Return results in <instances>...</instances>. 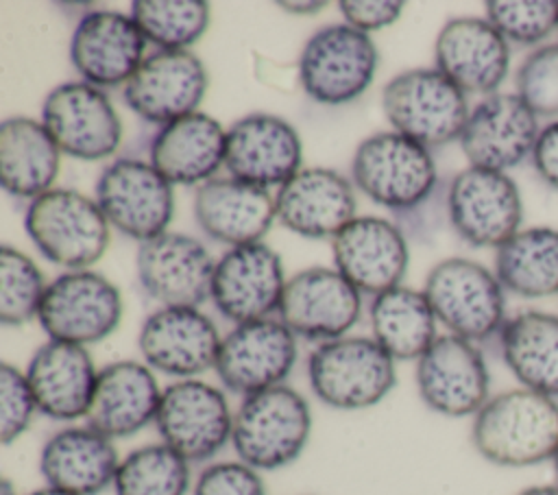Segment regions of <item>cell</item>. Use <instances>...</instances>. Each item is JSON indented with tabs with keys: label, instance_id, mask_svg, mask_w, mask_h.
I'll list each match as a JSON object with an SVG mask.
<instances>
[{
	"label": "cell",
	"instance_id": "cell-2",
	"mask_svg": "<svg viewBox=\"0 0 558 495\" xmlns=\"http://www.w3.org/2000/svg\"><path fill=\"white\" fill-rule=\"evenodd\" d=\"M312 430L307 401L290 386H272L246 395L233 414L231 443L240 460L272 471L294 462Z\"/></svg>",
	"mask_w": 558,
	"mask_h": 495
},
{
	"label": "cell",
	"instance_id": "cell-41",
	"mask_svg": "<svg viewBox=\"0 0 558 495\" xmlns=\"http://www.w3.org/2000/svg\"><path fill=\"white\" fill-rule=\"evenodd\" d=\"M37 410L26 373H20L9 362L0 364V440L13 443L31 423Z\"/></svg>",
	"mask_w": 558,
	"mask_h": 495
},
{
	"label": "cell",
	"instance_id": "cell-24",
	"mask_svg": "<svg viewBox=\"0 0 558 495\" xmlns=\"http://www.w3.org/2000/svg\"><path fill=\"white\" fill-rule=\"evenodd\" d=\"M434 57L436 70L464 94H495L510 68V46L486 17L449 20L436 37Z\"/></svg>",
	"mask_w": 558,
	"mask_h": 495
},
{
	"label": "cell",
	"instance_id": "cell-10",
	"mask_svg": "<svg viewBox=\"0 0 558 495\" xmlns=\"http://www.w3.org/2000/svg\"><path fill=\"white\" fill-rule=\"evenodd\" d=\"M50 340L92 345L107 338L122 318L118 288L94 270H70L48 283L39 314Z\"/></svg>",
	"mask_w": 558,
	"mask_h": 495
},
{
	"label": "cell",
	"instance_id": "cell-18",
	"mask_svg": "<svg viewBox=\"0 0 558 495\" xmlns=\"http://www.w3.org/2000/svg\"><path fill=\"white\" fill-rule=\"evenodd\" d=\"M137 279L163 307H196L211 297L216 262L185 233H159L137 249Z\"/></svg>",
	"mask_w": 558,
	"mask_h": 495
},
{
	"label": "cell",
	"instance_id": "cell-30",
	"mask_svg": "<svg viewBox=\"0 0 558 495\" xmlns=\"http://www.w3.org/2000/svg\"><path fill=\"white\" fill-rule=\"evenodd\" d=\"M227 131L207 113L172 120L150 140V164L170 183L194 185L214 179L225 164Z\"/></svg>",
	"mask_w": 558,
	"mask_h": 495
},
{
	"label": "cell",
	"instance_id": "cell-14",
	"mask_svg": "<svg viewBox=\"0 0 558 495\" xmlns=\"http://www.w3.org/2000/svg\"><path fill=\"white\" fill-rule=\"evenodd\" d=\"M416 386L425 406L445 416H469L490 399V377L475 342L438 336L416 360Z\"/></svg>",
	"mask_w": 558,
	"mask_h": 495
},
{
	"label": "cell",
	"instance_id": "cell-15",
	"mask_svg": "<svg viewBox=\"0 0 558 495\" xmlns=\"http://www.w3.org/2000/svg\"><path fill=\"white\" fill-rule=\"evenodd\" d=\"M362 292L336 268L312 266L286 281L279 321L310 340L342 338L360 318Z\"/></svg>",
	"mask_w": 558,
	"mask_h": 495
},
{
	"label": "cell",
	"instance_id": "cell-28",
	"mask_svg": "<svg viewBox=\"0 0 558 495\" xmlns=\"http://www.w3.org/2000/svg\"><path fill=\"white\" fill-rule=\"evenodd\" d=\"M159 384L146 364L133 360L111 362L98 371L94 397L87 410V427L107 438H122L155 421Z\"/></svg>",
	"mask_w": 558,
	"mask_h": 495
},
{
	"label": "cell",
	"instance_id": "cell-31",
	"mask_svg": "<svg viewBox=\"0 0 558 495\" xmlns=\"http://www.w3.org/2000/svg\"><path fill=\"white\" fill-rule=\"evenodd\" d=\"M118 454L111 438L92 427H68L48 438L39 469L48 486L72 495H96L113 484Z\"/></svg>",
	"mask_w": 558,
	"mask_h": 495
},
{
	"label": "cell",
	"instance_id": "cell-34",
	"mask_svg": "<svg viewBox=\"0 0 558 495\" xmlns=\"http://www.w3.org/2000/svg\"><path fill=\"white\" fill-rule=\"evenodd\" d=\"M371 327L392 360H418L438 338L425 292L408 286H395L373 299Z\"/></svg>",
	"mask_w": 558,
	"mask_h": 495
},
{
	"label": "cell",
	"instance_id": "cell-23",
	"mask_svg": "<svg viewBox=\"0 0 558 495\" xmlns=\"http://www.w3.org/2000/svg\"><path fill=\"white\" fill-rule=\"evenodd\" d=\"M331 251L336 270L373 297L401 286L410 259L401 229L379 216L353 218L331 238Z\"/></svg>",
	"mask_w": 558,
	"mask_h": 495
},
{
	"label": "cell",
	"instance_id": "cell-7",
	"mask_svg": "<svg viewBox=\"0 0 558 495\" xmlns=\"http://www.w3.org/2000/svg\"><path fill=\"white\" fill-rule=\"evenodd\" d=\"M351 177L371 201L395 212L418 207L438 183L429 150L397 131L362 140L351 161Z\"/></svg>",
	"mask_w": 558,
	"mask_h": 495
},
{
	"label": "cell",
	"instance_id": "cell-1",
	"mask_svg": "<svg viewBox=\"0 0 558 495\" xmlns=\"http://www.w3.org/2000/svg\"><path fill=\"white\" fill-rule=\"evenodd\" d=\"M471 443L497 467H534L558 449V401L530 388L490 397L473 416Z\"/></svg>",
	"mask_w": 558,
	"mask_h": 495
},
{
	"label": "cell",
	"instance_id": "cell-4",
	"mask_svg": "<svg viewBox=\"0 0 558 495\" xmlns=\"http://www.w3.org/2000/svg\"><path fill=\"white\" fill-rule=\"evenodd\" d=\"M381 107L397 133L429 146L460 140L469 120L466 94L436 68H416L392 76Z\"/></svg>",
	"mask_w": 558,
	"mask_h": 495
},
{
	"label": "cell",
	"instance_id": "cell-45",
	"mask_svg": "<svg viewBox=\"0 0 558 495\" xmlns=\"http://www.w3.org/2000/svg\"><path fill=\"white\" fill-rule=\"evenodd\" d=\"M279 9L288 11V13H296V15H312V13H318L325 2H277Z\"/></svg>",
	"mask_w": 558,
	"mask_h": 495
},
{
	"label": "cell",
	"instance_id": "cell-16",
	"mask_svg": "<svg viewBox=\"0 0 558 495\" xmlns=\"http://www.w3.org/2000/svg\"><path fill=\"white\" fill-rule=\"evenodd\" d=\"M296 362V336L275 318L235 325L220 342L216 373L240 395L279 386Z\"/></svg>",
	"mask_w": 558,
	"mask_h": 495
},
{
	"label": "cell",
	"instance_id": "cell-8",
	"mask_svg": "<svg viewBox=\"0 0 558 495\" xmlns=\"http://www.w3.org/2000/svg\"><path fill=\"white\" fill-rule=\"evenodd\" d=\"M377 70L368 33L351 24L318 28L303 46L299 79L305 94L323 105H344L366 92Z\"/></svg>",
	"mask_w": 558,
	"mask_h": 495
},
{
	"label": "cell",
	"instance_id": "cell-22",
	"mask_svg": "<svg viewBox=\"0 0 558 495\" xmlns=\"http://www.w3.org/2000/svg\"><path fill=\"white\" fill-rule=\"evenodd\" d=\"M146 37L131 15L92 11L81 17L70 39V59L83 83L94 87L126 85L142 65Z\"/></svg>",
	"mask_w": 558,
	"mask_h": 495
},
{
	"label": "cell",
	"instance_id": "cell-26",
	"mask_svg": "<svg viewBox=\"0 0 558 495\" xmlns=\"http://www.w3.org/2000/svg\"><path fill=\"white\" fill-rule=\"evenodd\" d=\"M275 216L303 238H333L355 218L353 185L331 168H305L279 188Z\"/></svg>",
	"mask_w": 558,
	"mask_h": 495
},
{
	"label": "cell",
	"instance_id": "cell-3",
	"mask_svg": "<svg viewBox=\"0 0 558 495\" xmlns=\"http://www.w3.org/2000/svg\"><path fill=\"white\" fill-rule=\"evenodd\" d=\"M24 229L39 253L70 270H85L109 246V220L100 205L76 190L52 188L33 198Z\"/></svg>",
	"mask_w": 558,
	"mask_h": 495
},
{
	"label": "cell",
	"instance_id": "cell-49",
	"mask_svg": "<svg viewBox=\"0 0 558 495\" xmlns=\"http://www.w3.org/2000/svg\"><path fill=\"white\" fill-rule=\"evenodd\" d=\"M551 464H554V475H556V484H558V449H556V454L551 458Z\"/></svg>",
	"mask_w": 558,
	"mask_h": 495
},
{
	"label": "cell",
	"instance_id": "cell-11",
	"mask_svg": "<svg viewBox=\"0 0 558 495\" xmlns=\"http://www.w3.org/2000/svg\"><path fill=\"white\" fill-rule=\"evenodd\" d=\"M96 203L118 231L146 242L172 220V183L150 161L122 157L109 164L96 181Z\"/></svg>",
	"mask_w": 558,
	"mask_h": 495
},
{
	"label": "cell",
	"instance_id": "cell-13",
	"mask_svg": "<svg viewBox=\"0 0 558 495\" xmlns=\"http://www.w3.org/2000/svg\"><path fill=\"white\" fill-rule=\"evenodd\" d=\"M41 124L61 153L98 161L113 155L122 140L120 118L100 87L61 83L44 100Z\"/></svg>",
	"mask_w": 558,
	"mask_h": 495
},
{
	"label": "cell",
	"instance_id": "cell-27",
	"mask_svg": "<svg viewBox=\"0 0 558 495\" xmlns=\"http://www.w3.org/2000/svg\"><path fill=\"white\" fill-rule=\"evenodd\" d=\"M96 377L98 371L87 349L61 340L41 345L26 366L37 410L57 421L87 416Z\"/></svg>",
	"mask_w": 558,
	"mask_h": 495
},
{
	"label": "cell",
	"instance_id": "cell-33",
	"mask_svg": "<svg viewBox=\"0 0 558 495\" xmlns=\"http://www.w3.org/2000/svg\"><path fill=\"white\" fill-rule=\"evenodd\" d=\"M499 349L506 366L523 388L558 397L556 314L530 310L508 318L499 331Z\"/></svg>",
	"mask_w": 558,
	"mask_h": 495
},
{
	"label": "cell",
	"instance_id": "cell-38",
	"mask_svg": "<svg viewBox=\"0 0 558 495\" xmlns=\"http://www.w3.org/2000/svg\"><path fill=\"white\" fill-rule=\"evenodd\" d=\"M37 264L17 249H0V323L24 325L39 314L46 294Z\"/></svg>",
	"mask_w": 558,
	"mask_h": 495
},
{
	"label": "cell",
	"instance_id": "cell-20",
	"mask_svg": "<svg viewBox=\"0 0 558 495\" xmlns=\"http://www.w3.org/2000/svg\"><path fill=\"white\" fill-rule=\"evenodd\" d=\"M301 137L296 129L272 113H248L227 131L225 168L229 177L264 188L283 185L301 172Z\"/></svg>",
	"mask_w": 558,
	"mask_h": 495
},
{
	"label": "cell",
	"instance_id": "cell-35",
	"mask_svg": "<svg viewBox=\"0 0 558 495\" xmlns=\"http://www.w3.org/2000/svg\"><path fill=\"white\" fill-rule=\"evenodd\" d=\"M495 275L504 290L541 299L558 294V231L530 227L495 249Z\"/></svg>",
	"mask_w": 558,
	"mask_h": 495
},
{
	"label": "cell",
	"instance_id": "cell-40",
	"mask_svg": "<svg viewBox=\"0 0 558 495\" xmlns=\"http://www.w3.org/2000/svg\"><path fill=\"white\" fill-rule=\"evenodd\" d=\"M514 87L536 116H558V44L534 48L517 70Z\"/></svg>",
	"mask_w": 558,
	"mask_h": 495
},
{
	"label": "cell",
	"instance_id": "cell-42",
	"mask_svg": "<svg viewBox=\"0 0 558 495\" xmlns=\"http://www.w3.org/2000/svg\"><path fill=\"white\" fill-rule=\"evenodd\" d=\"M194 495H266L257 469L240 462L209 464L194 484Z\"/></svg>",
	"mask_w": 558,
	"mask_h": 495
},
{
	"label": "cell",
	"instance_id": "cell-21",
	"mask_svg": "<svg viewBox=\"0 0 558 495\" xmlns=\"http://www.w3.org/2000/svg\"><path fill=\"white\" fill-rule=\"evenodd\" d=\"M205 89L207 72L194 52L157 50L124 85V102L142 120L163 126L194 113Z\"/></svg>",
	"mask_w": 558,
	"mask_h": 495
},
{
	"label": "cell",
	"instance_id": "cell-9",
	"mask_svg": "<svg viewBox=\"0 0 558 495\" xmlns=\"http://www.w3.org/2000/svg\"><path fill=\"white\" fill-rule=\"evenodd\" d=\"M445 203L453 231L471 246L499 249L521 231V194L506 172L469 166L449 181Z\"/></svg>",
	"mask_w": 558,
	"mask_h": 495
},
{
	"label": "cell",
	"instance_id": "cell-17",
	"mask_svg": "<svg viewBox=\"0 0 558 495\" xmlns=\"http://www.w3.org/2000/svg\"><path fill=\"white\" fill-rule=\"evenodd\" d=\"M538 133V116L517 94L495 92L471 109L458 142L469 166L506 172L532 157Z\"/></svg>",
	"mask_w": 558,
	"mask_h": 495
},
{
	"label": "cell",
	"instance_id": "cell-39",
	"mask_svg": "<svg viewBox=\"0 0 558 495\" xmlns=\"http://www.w3.org/2000/svg\"><path fill=\"white\" fill-rule=\"evenodd\" d=\"M484 9L506 41L534 46L558 28V0H488Z\"/></svg>",
	"mask_w": 558,
	"mask_h": 495
},
{
	"label": "cell",
	"instance_id": "cell-47",
	"mask_svg": "<svg viewBox=\"0 0 558 495\" xmlns=\"http://www.w3.org/2000/svg\"><path fill=\"white\" fill-rule=\"evenodd\" d=\"M28 495H72V493H65V491H59V488H52V486H46V488H39V491H33Z\"/></svg>",
	"mask_w": 558,
	"mask_h": 495
},
{
	"label": "cell",
	"instance_id": "cell-37",
	"mask_svg": "<svg viewBox=\"0 0 558 495\" xmlns=\"http://www.w3.org/2000/svg\"><path fill=\"white\" fill-rule=\"evenodd\" d=\"M131 17L146 41L159 50H187L209 26V4L203 0H135Z\"/></svg>",
	"mask_w": 558,
	"mask_h": 495
},
{
	"label": "cell",
	"instance_id": "cell-36",
	"mask_svg": "<svg viewBox=\"0 0 558 495\" xmlns=\"http://www.w3.org/2000/svg\"><path fill=\"white\" fill-rule=\"evenodd\" d=\"M190 462L166 443L131 451L118 464L116 495H185Z\"/></svg>",
	"mask_w": 558,
	"mask_h": 495
},
{
	"label": "cell",
	"instance_id": "cell-25",
	"mask_svg": "<svg viewBox=\"0 0 558 495\" xmlns=\"http://www.w3.org/2000/svg\"><path fill=\"white\" fill-rule=\"evenodd\" d=\"M222 338L196 307H159L140 329V351L150 369L192 377L216 364Z\"/></svg>",
	"mask_w": 558,
	"mask_h": 495
},
{
	"label": "cell",
	"instance_id": "cell-12",
	"mask_svg": "<svg viewBox=\"0 0 558 495\" xmlns=\"http://www.w3.org/2000/svg\"><path fill=\"white\" fill-rule=\"evenodd\" d=\"M155 425L161 440L187 462H203L231 440L233 414L222 390L201 379H181L161 393Z\"/></svg>",
	"mask_w": 558,
	"mask_h": 495
},
{
	"label": "cell",
	"instance_id": "cell-6",
	"mask_svg": "<svg viewBox=\"0 0 558 495\" xmlns=\"http://www.w3.org/2000/svg\"><path fill=\"white\" fill-rule=\"evenodd\" d=\"M425 297L449 334L471 342L499 336L506 318L504 286L480 262L447 257L425 279Z\"/></svg>",
	"mask_w": 558,
	"mask_h": 495
},
{
	"label": "cell",
	"instance_id": "cell-48",
	"mask_svg": "<svg viewBox=\"0 0 558 495\" xmlns=\"http://www.w3.org/2000/svg\"><path fill=\"white\" fill-rule=\"evenodd\" d=\"M0 495H17L13 484L7 478H2V482H0Z\"/></svg>",
	"mask_w": 558,
	"mask_h": 495
},
{
	"label": "cell",
	"instance_id": "cell-43",
	"mask_svg": "<svg viewBox=\"0 0 558 495\" xmlns=\"http://www.w3.org/2000/svg\"><path fill=\"white\" fill-rule=\"evenodd\" d=\"M340 11L347 20V24L368 33L390 26L395 20H399L403 11V2H390V0H342Z\"/></svg>",
	"mask_w": 558,
	"mask_h": 495
},
{
	"label": "cell",
	"instance_id": "cell-32",
	"mask_svg": "<svg viewBox=\"0 0 558 495\" xmlns=\"http://www.w3.org/2000/svg\"><path fill=\"white\" fill-rule=\"evenodd\" d=\"M61 148L48 129L24 116L0 124V181L17 198H37L52 190L59 174Z\"/></svg>",
	"mask_w": 558,
	"mask_h": 495
},
{
	"label": "cell",
	"instance_id": "cell-46",
	"mask_svg": "<svg viewBox=\"0 0 558 495\" xmlns=\"http://www.w3.org/2000/svg\"><path fill=\"white\" fill-rule=\"evenodd\" d=\"M514 495H558V484H536V486H527Z\"/></svg>",
	"mask_w": 558,
	"mask_h": 495
},
{
	"label": "cell",
	"instance_id": "cell-19",
	"mask_svg": "<svg viewBox=\"0 0 558 495\" xmlns=\"http://www.w3.org/2000/svg\"><path fill=\"white\" fill-rule=\"evenodd\" d=\"M286 288L281 257L266 244L231 246L214 268L211 301L233 323L268 318Z\"/></svg>",
	"mask_w": 558,
	"mask_h": 495
},
{
	"label": "cell",
	"instance_id": "cell-29",
	"mask_svg": "<svg viewBox=\"0 0 558 495\" xmlns=\"http://www.w3.org/2000/svg\"><path fill=\"white\" fill-rule=\"evenodd\" d=\"M194 216L198 227L216 242L255 244L275 220V198L268 190L233 177L209 179L196 188Z\"/></svg>",
	"mask_w": 558,
	"mask_h": 495
},
{
	"label": "cell",
	"instance_id": "cell-44",
	"mask_svg": "<svg viewBox=\"0 0 558 495\" xmlns=\"http://www.w3.org/2000/svg\"><path fill=\"white\" fill-rule=\"evenodd\" d=\"M532 164L536 174L554 190H558V120L541 129L536 146L532 150Z\"/></svg>",
	"mask_w": 558,
	"mask_h": 495
},
{
	"label": "cell",
	"instance_id": "cell-5",
	"mask_svg": "<svg viewBox=\"0 0 558 495\" xmlns=\"http://www.w3.org/2000/svg\"><path fill=\"white\" fill-rule=\"evenodd\" d=\"M314 395L338 410H360L379 403L395 386V360L375 340L342 336L320 342L307 360Z\"/></svg>",
	"mask_w": 558,
	"mask_h": 495
}]
</instances>
